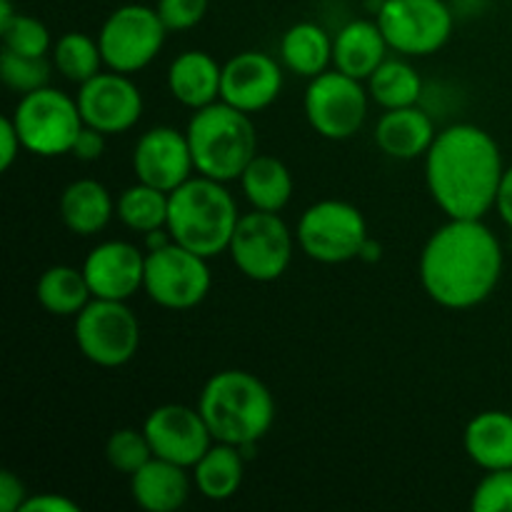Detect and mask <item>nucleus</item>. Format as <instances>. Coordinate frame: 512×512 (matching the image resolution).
I'll list each match as a JSON object with an SVG mask.
<instances>
[{"mask_svg":"<svg viewBox=\"0 0 512 512\" xmlns=\"http://www.w3.org/2000/svg\"><path fill=\"white\" fill-rule=\"evenodd\" d=\"M503 265V245L483 218H448L425 243L418 273L440 308L470 310L495 293Z\"/></svg>","mask_w":512,"mask_h":512,"instance_id":"obj_1","label":"nucleus"},{"mask_svg":"<svg viewBox=\"0 0 512 512\" xmlns=\"http://www.w3.org/2000/svg\"><path fill=\"white\" fill-rule=\"evenodd\" d=\"M503 173L498 140L473 123L440 130L425 155L430 198L448 218H485L495 210Z\"/></svg>","mask_w":512,"mask_h":512,"instance_id":"obj_2","label":"nucleus"},{"mask_svg":"<svg viewBox=\"0 0 512 512\" xmlns=\"http://www.w3.org/2000/svg\"><path fill=\"white\" fill-rule=\"evenodd\" d=\"M198 410L213 440L258 445L275 423V398L268 385L248 370H220L198 395Z\"/></svg>","mask_w":512,"mask_h":512,"instance_id":"obj_3","label":"nucleus"},{"mask_svg":"<svg viewBox=\"0 0 512 512\" xmlns=\"http://www.w3.org/2000/svg\"><path fill=\"white\" fill-rule=\"evenodd\" d=\"M238 220V203L228 183L198 173L170 193V235L178 245L208 260L228 253Z\"/></svg>","mask_w":512,"mask_h":512,"instance_id":"obj_4","label":"nucleus"},{"mask_svg":"<svg viewBox=\"0 0 512 512\" xmlns=\"http://www.w3.org/2000/svg\"><path fill=\"white\" fill-rule=\"evenodd\" d=\"M185 135L193 153L195 173L220 183L240 180L250 160L258 155L253 118L225 100L195 110Z\"/></svg>","mask_w":512,"mask_h":512,"instance_id":"obj_5","label":"nucleus"},{"mask_svg":"<svg viewBox=\"0 0 512 512\" xmlns=\"http://www.w3.org/2000/svg\"><path fill=\"white\" fill-rule=\"evenodd\" d=\"M10 118L18 128L23 148L40 158L68 155L85 125L78 100L50 85L20 95Z\"/></svg>","mask_w":512,"mask_h":512,"instance_id":"obj_6","label":"nucleus"},{"mask_svg":"<svg viewBox=\"0 0 512 512\" xmlns=\"http://www.w3.org/2000/svg\"><path fill=\"white\" fill-rule=\"evenodd\" d=\"M300 250L323 265L358 260L368 235V223L360 208L345 200H318L303 210L295 228Z\"/></svg>","mask_w":512,"mask_h":512,"instance_id":"obj_7","label":"nucleus"},{"mask_svg":"<svg viewBox=\"0 0 512 512\" xmlns=\"http://www.w3.org/2000/svg\"><path fill=\"white\" fill-rule=\"evenodd\" d=\"M168 33L155 5H120L105 18L98 33L105 68L125 75L140 73L158 58Z\"/></svg>","mask_w":512,"mask_h":512,"instance_id":"obj_8","label":"nucleus"},{"mask_svg":"<svg viewBox=\"0 0 512 512\" xmlns=\"http://www.w3.org/2000/svg\"><path fill=\"white\" fill-rule=\"evenodd\" d=\"M295 243L298 238L280 213L253 208L240 215L228 253L245 278L255 283H273L283 278L293 263Z\"/></svg>","mask_w":512,"mask_h":512,"instance_id":"obj_9","label":"nucleus"},{"mask_svg":"<svg viewBox=\"0 0 512 512\" xmlns=\"http://www.w3.org/2000/svg\"><path fill=\"white\" fill-rule=\"evenodd\" d=\"M75 343L98 368H123L140 348V320L128 300L93 298L75 315Z\"/></svg>","mask_w":512,"mask_h":512,"instance_id":"obj_10","label":"nucleus"},{"mask_svg":"<svg viewBox=\"0 0 512 512\" xmlns=\"http://www.w3.org/2000/svg\"><path fill=\"white\" fill-rule=\"evenodd\" d=\"M390 50L405 58H425L445 48L455 15L445 0H383L375 13Z\"/></svg>","mask_w":512,"mask_h":512,"instance_id":"obj_11","label":"nucleus"},{"mask_svg":"<svg viewBox=\"0 0 512 512\" xmlns=\"http://www.w3.org/2000/svg\"><path fill=\"white\" fill-rule=\"evenodd\" d=\"M213 288L208 258L173 240L158 250H145L143 290L165 310H190L203 303Z\"/></svg>","mask_w":512,"mask_h":512,"instance_id":"obj_12","label":"nucleus"},{"mask_svg":"<svg viewBox=\"0 0 512 512\" xmlns=\"http://www.w3.org/2000/svg\"><path fill=\"white\" fill-rule=\"evenodd\" d=\"M305 118L325 140H348L360 133L368 120L370 93L363 80L335 70H325L305 88Z\"/></svg>","mask_w":512,"mask_h":512,"instance_id":"obj_13","label":"nucleus"},{"mask_svg":"<svg viewBox=\"0 0 512 512\" xmlns=\"http://www.w3.org/2000/svg\"><path fill=\"white\" fill-rule=\"evenodd\" d=\"M78 108L83 123L105 135H120L135 128L143 115V95L130 75L100 70L95 78L80 85Z\"/></svg>","mask_w":512,"mask_h":512,"instance_id":"obj_14","label":"nucleus"},{"mask_svg":"<svg viewBox=\"0 0 512 512\" xmlns=\"http://www.w3.org/2000/svg\"><path fill=\"white\" fill-rule=\"evenodd\" d=\"M143 430L155 458L170 460L183 468H193L215 443L200 410L178 403L155 408L145 418Z\"/></svg>","mask_w":512,"mask_h":512,"instance_id":"obj_15","label":"nucleus"},{"mask_svg":"<svg viewBox=\"0 0 512 512\" xmlns=\"http://www.w3.org/2000/svg\"><path fill=\"white\" fill-rule=\"evenodd\" d=\"M133 173L140 183L173 193L195 173L188 135L173 125L145 130L133 148Z\"/></svg>","mask_w":512,"mask_h":512,"instance_id":"obj_16","label":"nucleus"},{"mask_svg":"<svg viewBox=\"0 0 512 512\" xmlns=\"http://www.w3.org/2000/svg\"><path fill=\"white\" fill-rule=\"evenodd\" d=\"M283 83V63L268 53L245 50L223 65L220 100L253 115L278 100Z\"/></svg>","mask_w":512,"mask_h":512,"instance_id":"obj_17","label":"nucleus"},{"mask_svg":"<svg viewBox=\"0 0 512 512\" xmlns=\"http://www.w3.org/2000/svg\"><path fill=\"white\" fill-rule=\"evenodd\" d=\"M83 273L93 298L130 300L143 290L145 253L128 240H105L88 253Z\"/></svg>","mask_w":512,"mask_h":512,"instance_id":"obj_18","label":"nucleus"},{"mask_svg":"<svg viewBox=\"0 0 512 512\" xmlns=\"http://www.w3.org/2000/svg\"><path fill=\"white\" fill-rule=\"evenodd\" d=\"M190 468L163 458H150L130 475V493L138 508L148 512H175L183 508L193 490Z\"/></svg>","mask_w":512,"mask_h":512,"instance_id":"obj_19","label":"nucleus"},{"mask_svg":"<svg viewBox=\"0 0 512 512\" xmlns=\"http://www.w3.org/2000/svg\"><path fill=\"white\" fill-rule=\"evenodd\" d=\"M438 138L433 118L418 105L385 110L375 125V143L388 158L415 160L425 158Z\"/></svg>","mask_w":512,"mask_h":512,"instance_id":"obj_20","label":"nucleus"},{"mask_svg":"<svg viewBox=\"0 0 512 512\" xmlns=\"http://www.w3.org/2000/svg\"><path fill=\"white\" fill-rule=\"evenodd\" d=\"M388 40L378 20L358 18L345 23L333 38V65L345 75L368 80L388 58Z\"/></svg>","mask_w":512,"mask_h":512,"instance_id":"obj_21","label":"nucleus"},{"mask_svg":"<svg viewBox=\"0 0 512 512\" xmlns=\"http://www.w3.org/2000/svg\"><path fill=\"white\" fill-rule=\"evenodd\" d=\"M223 65L205 50H185L168 68V90L180 105L200 110L220 100Z\"/></svg>","mask_w":512,"mask_h":512,"instance_id":"obj_22","label":"nucleus"},{"mask_svg":"<svg viewBox=\"0 0 512 512\" xmlns=\"http://www.w3.org/2000/svg\"><path fill=\"white\" fill-rule=\"evenodd\" d=\"M58 213L65 228L75 235H98L115 215V200L100 180L80 178L65 185L58 200Z\"/></svg>","mask_w":512,"mask_h":512,"instance_id":"obj_23","label":"nucleus"},{"mask_svg":"<svg viewBox=\"0 0 512 512\" xmlns=\"http://www.w3.org/2000/svg\"><path fill=\"white\" fill-rule=\"evenodd\" d=\"M468 458L483 470L512 468V413L485 410L468 423L463 433Z\"/></svg>","mask_w":512,"mask_h":512,"instance_id":"obj_24","label":"nucleus"},{"mask_svg":"<svg viewBox=\"0 0 512 512\" xmlns=\"http://www.w3.org/2000/svg\"><path fill=\"white\" fill-rule=\"evenodd\" d=\"M280 63L300 78H318L333 63V38L323 25L310 20L290 25L280 38Z\"/></svg>","mask_w":512,"mask_h":512,"instance_id":"obj_25","label":"nucleus"},{"mask_svg":"<svg viewBox=\"0 0 512 512\" xmlns=\"http://www.w3.org/2000/svg\"><path fill=\"white\" fill-rule=\"evenodd\" d=\"M240 188H243L245 200L255 210L280 213V210L288 208L295 183L293 173L283 160L275 158V155L258 153L240 175Z\"/></svg>","mask_w":512,"mask_h":512,"instance_id":"obj_26","label":"nucleus"},{"mask_svg":"<svg viewBox=\"0 0 512 512\" xmlns=\"http://www.w3.org/2000/svg\"><path fill=\"white\" fill-rule=\"evenodd\" d=\"M245 455L238 445L218 443L215 440L208 448V453L190 468L193 483L203 498L223 503L230 500L243 485L245 475Z\"/></svg>","mask_w":512,"mask_h":512,"instance_id":"obj_27","label":"nucleus"},{"mask_svg":"<svg viewBox=\"0 0 512 512\" xmlns=\"http://www.w3.org/2000/svg\"><path fill=\"white\" fill-rule=\"evenodd\" d=\"M35 298L50 315L75 318L93 300V290H90L83 268L50 265L35 283Z\"/></svg>","mask_w":512,"mask_h":512,"instance_id":"obj_28","label":"nucleus"},{"mask_svg":"<svg viewBox=\"0 0 512 512\" xmlns=\"http://www.w3.org/2000/svg\"><path fill=\"white\" fill-rule=\"evenodd\" d=\"M365 83H368L370 100L378 103L383 110L418 105L420 95H423V78L415 70V65L405 60V55L385 58Z\"/></svg>","mask_w":512,"mask_h":512,"instance_id":"obj_29","label":"nucleus"},{"mask_svg":"<svg viewBox=\"0 0 512 512\" xmlns=\"http://www.w3.org/2000/svg\"><path fill=\"white\" fill-rule=\"evenodd\" d=\"M170 193L153 188V185L135 183L120 193L115 200V215L120 223L133 233H153L158 228H168Z\"/></svg>","mask_w":512,"mask_h":512,"instance_id":"obj_30","label":"nucleus"},{"mask_svg":"<svg viewBox=\"0 0 512 512\" xmlns=\"http://www.w3.org/2000/svg\"><path fill=\"white\" fill-rule=\"evenodd\" d=\"M53 65L63 78L73 80V83L83 85L85 80L95 78L103 68V53H100L98 38H90L85 33H70L60 35L53 43Z\"/></svg>","mask_w":512,"mask_h":512,"instance_id":"obj_31","label":"nucleus"},{"mask_svg":"<svg viewBox=\"0 0 512 512\" xmlns=\"http://www.w3.org/2000/svg\"><path fill=\"white\" fill-rule=\"evenodd\" d=\"M53 68L55 65L50 63L48 55L33 58V55H18L5 48L0 53V80H3L5 88L18 95H28L50 85Z\"/></svg>","mask_w":512,"mask_h":512,"instance_id":"obj_32","label":"nucleus"},{"mask_svg":"<svg viewBox=\"0 0 512 512\" xmlns=\"http://www.w3.org/2000/svg\"><path fill=\"white\" fill-rule=\"evenodd\" d=\"M0 38H3L5 50H13L18 55L45 58L53 50L48 25L25 13H15L10 20L0 23Z\"/></svg>","mask_w":512,"mask_h":512,"instance_id":"obj_33","label":"nucleus"},{"mask_svg":"<svg viewBox=\"0 0 512 512\" xmlns=\"http://www.w3.org/2000/svg\"><path fill=\"white\" fill-rule=\"evenodd\" d=\"M105 458H108L110 468L118 473L133 475L135 470L143 468L150 458H155L153 448H150L145 430L135 428H120L105 443Z\"/></svg>","mask_w":512,"mask_h":512,"instance_id":"obj_34","label":"nucleus"},{"mask_svg":"<svg viewBox=\"0 0 512 512\" xmlns=\"http://www.w3.org/2000/svg\"><path fill=\"white\" fill-rule=\"evenodd\" d=\"M473 512H512V468L485 470L470 498Z\"/></svg>","mask_w":512,"mask_h":512,"instance_id":"obj_35","label":"nucleus"},{"mask_svg":"<svg viewBox=\"0 0 512 512\" xmlns=\"http://www.w3.org/2000/svg\"><path fill=\"white\" fill-rule=\"evenodd\" d=\"M210 0H158L155 10H158L160 20L170 33H185L200 25L208 15Z\"/></svg>","mask_w":512,"mask_h":512,"instance_id":"obj_36","label":"nucleus"},{"mask_svg":"<svg viewBox=\"0 0 512 512\" xmlns=\"http://www.w3.org/2000/svg\"><path fill=\"white\" fill-rule=\"evenodd\" d=\"M105 138H108V135L100 133V130L83 125V130H80L78 138H75L70 155H75V158L83 160V163H93V160H98L100 155L105 153Z\"/></svg>","mask_w":512,"mask_h":512,"instance_id":"obj_37","label":"nucleus"},{"mask_svg":"<svg viewBox=\"0 0 512 512\" xmlns=\"http://www.w3.org/2000/svg\"><path fill=\"white\" fill-rule=\"evenodd\" d=\"M20 150L23 148V140H20L18 135V128H15L13 118H3L0 120V170H10L13 168V163L18 160Z\"/></svg>","mask_w":512,"mask_h":512,"instance_id":"obj_38","label":"nucleus"},{"mask_svg":"<svg viewBox=\"0 0 512 512\" xmlns=\"http://www.w3.org/2000/svg\"><path fill=\"white\" fill-rule=\"evenodd\" d=\"M25 500H28V490H25L23 480L15 478L10 470H3L0 473V510L18 512Z\"/></svg>","mask_w":512,"mask_h":512,"instance_id":"obj_39","label":"nucleus"},{"mask_svg":"<svg viewBox=\"0 0 512 512\" xmlns=\"http://www.w3.org/2000/svg\"><path fill=\"white\" fill-rule=\"evenodd\" d=\"M20 512H80L78 503H73L70 498L58 493H40V495H28V500L23 503Z\"/></svg>","mask_w":512,"mask_h":512,"instance_id":"obj_40","label":"nucleus"},{"mask_svg":"<svg viewBox=\"0 0 512 512\" xmlns=\"http://www.w3.org/2000/svg\"><path fill=\"white\" fill-rule=\"evenodd\" d=\"M495 210L498 215L503 218V223L512 228V165L505 168L503 180H500V188H498V198H495Z\"/></svg>","mask_w":512,"mask_h":512,"instance_id":"obj_41","label":"nucleus"},{"mask_svg":"<svg viewBox=\"0 0 512 512\" xmlns=\"http://www.w3.org/2000/svg\"><path fill=\"white\" fill-rule=\"evenodd\" d=\"M380 258H383V245H380L378 240H373V238L365 240V245H363V250H360L358 260H363V263H378Z\"/></svg>","mask_w":512,"mask_h":512,"instance_id":"obj_42","label":"nucleus"},{"mask_svg":"<svg viewBox=\"0 0 512 512\" xmlns=\"http://www.w3.org/2000/svg\"><path fill=\"white\" fill-rule=\"evenodd\" d=\"M15 13H18V10L13 8V3H10V0H0V23L10 20Z\"/></svg>","mask_w":512,"mask_h":512,"instance_id":"obj_43","label":"nucleus"}]
</instances>
